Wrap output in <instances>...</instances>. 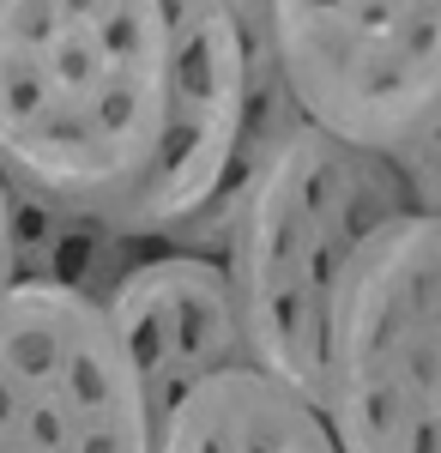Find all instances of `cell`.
<instances>
[{"instance_id": "1", "label": "cell", "mask_w": 441, "mask_h": 453, "mask_svg": "<svg viewBox=\"0 0 441 453\" xmlns=\"http://www.w3.org/2000/svg\"><path fill=\"white\" fill-rule=\"evenodd\" d=\"M170 115L164 0H0V170L12 194L121 218Z\"/></svg>"}, {"instance_id": "2", "label": "cell", "mask_w": 441, "mask_h": 453, "mask_svg": "<svg viewBox=\"0 0 441 453\" xmlns=\"http://www.w3.org/2000/svg\"><path fill=\"white\" fill-rule=\"evenodd\" d=\"M417 211L423 206L406 170L387 151L344 145L321 127H303L242 188L224 266L236 284L260 375L321 405L327 320H333L344 273L375 230Z\"/></svg>"}, {"instance_id": "3", "label": "cell", "mask_w": 441, "mask_h": 453, "mask_svg": "<svg viewBox=\"0 0 441 453\" xmlns=\"http://www.w3.org/2000/svg\"><path fill=\"white\" fill-rule=\"evenodd\" d=\"M314 411L339 453H441V218H399L351 260Z\"/></svg>"}, {"instance_id": "4", "label": "cell", "mask_w": 441, "mask_h": 453, "mask_svg": "<svg viewBox=\"0 0 441 453\" xmlns=\"http://www.w3.org/2000/svg\"><path fill=\"white\" fill-rule=\"evenodd\" d=\"M278 61L308 127L406 151L441 127V0H272Z\"/></svg>"}, {"instance_id": "5", "label": "cell", "mask_w": 441, "mask_h": 453, "mask_svg": "<svg viewBox=\"0 0 441 453\" xmlns=\"http://www.w3.org/2000/svg\"><path fill=\"white\" fill-rule=\"evenodd\" d=\"M0 453H158V418L109 314L12 284L0 296Z\"/></svg>"}, {"instance_id": "6", "label": "cell", "mask_w": 441, "mask_h": 453, "mask_svg": "<svg viewBox=\"0 0 441 453\" xmlns=\"http://www.w3.org/2000/svg\"><path fill=\"white\" fill-rule=\"evenodd\" d=\"M103 314H109V326L121 333V345L134 357L158 429L205 381L254 369L248 320H242L236 284H230L224 260L158 242V254L103 303Z\"/></svg>"}, {"instance_id": "7", "label": "cell", "mask_w": 441, "mask_h": 453, "mask_svg": "<svg viewBox=\"0 0 441 453\" xmlns=\"http://www.w3.org/2000/svg\"><path fill=\"white\" fill-rule=\"evenodd\" d=\"M158 453H339L327 418L260 369L218 375L158 429Z\"/></svg>"}, {"instance_id": "8", "label": "cell", "mask_w": 441, "mask_h": 453, "mask_svg": "<svg viewBox=\"0 0 441 453\" xmlns=\"http://www.w3.org/2000/svg\"><path fill=\"white\" fill-rule=\"evenodd\" d=\"M158 254V242L115 230L109 218L91 211H61L43 200H12V273L19 284H43V290H67L85 303H109L139 266Z\"/></svg>"}, {"instance_id": "9", "label": "cell", "mask_w": 441, "mask_h": 453, "mask_svg": "<svg viewBox=\"0 0 441 453\" xmlns=\"http://www.w3.org/2000/svg\"><path fill=\"white\" fill-rule=\"evenodd\" d=\"M12 181H6V170H0V296L19 284V273H12Z\"/></svg>"}, {"instance_id": "10", "label": "cell", "mask_w": 441, "mask_h": 453, "mask_svg": "<svg viewBox=\"0 0 441 453\" xmlns=\"http://www.w3.org/2000/svg\"><path fill=\"white\" fill-rule=\"evenodd\" d=\"M436 145H441V127H436Z\"/></svg>"}]
</instances>
